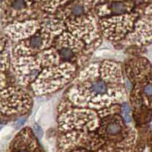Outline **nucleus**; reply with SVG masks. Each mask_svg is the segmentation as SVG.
Wrapping results in <instances>:
<instances>
[{"label":"nucleus","instance_id":"nucleus-1","mask_svg":"<svg viewBox=\"0 0 152 152\" xmlns=\"http://www.w3.org/2000/svg\"><path fill=\"white\" fill-rule=\"evenodd\" d=\"M99 66L98 63L91 64L80 73L78 83L69 92V101L72 105L100 110L126 101L120 65L107 60L103 62L100 69L105 79L102 75L100 77Z\"/></svg>","mask_w":152,"mask_h":152},{"label":"nucleus","instance_id":"nucleus-2","mask_svg":"<svg viewBox=\"0 0 152 152\" xmlns=\"http://www.w3.org/2000/svg\"><path fill=\"white\" fill-rule=\"evenodd\" d=\"M75 72V66L69 62H62L57 66L45 68L31 84V87L37 95L51 93L69 82Z\"/></svg>","mask_w":152,"mask_h":152},{"label":"nucleus","instance_id":"nucleus-3","mask_svg":"<svg viewBox=\"0 0 152 152\" xmlns=\"http://www.w3.org/2000/svg\"><path fill=\"white\" fill-rule=\"evenodd\" d=\"M37 5L36 2H0V17L2 22L7 24L34 20L38 15Z\"/></svg>","mask_w":152,"mask_h":152},{"label":"nucleus","instance_id":"nucleus-4","mask_svg":"<svg viewBox=\"0 0 152 152\" xmlns=\"http://www.w3.org/2000/svg\"><path fill=\"white\" fill-rule=\"evenodd\" d=\"M54 40L55 37L41 25V28L36 34L18 42L12 53L15 57L35 56L43 50L51 48Z\"/></svg>","mask_w":152,"mask_h":152},{"label":"nucleus","instance_id":"nucleus-5","mask_svg":"<svg viewBox=\"0 0 152 152\" xmlns=\"http://www.w3.org/2000/svg\"><path fill=\"white\" fill-rule=\"evenodd\" d=\"M133 132L123 121L120 114H113L101 118L97 128V135L103 140L120 142L126 139Z\"/></svg>","mask_w":152,"mask_h":152},{"label":"nucleus","instance_id":"nucleus-6","mask_svg":"<svg viewBox=\"0 0 152 152\" xmlns=\"http://www.w3.org/2000/svg\"><path fill=\"white\" fill-rule=\"evenodd\" d=\"M31 107V98L25 91L18 87H10L0 91V110L11 115L23 110L26 112Z\"/></svg>","mask_w":152,"mask_h":152},{"label":"nucleus","instance_id":"nucleus-7","mask_svg":"<svg viewBox=\"0 0 152 152\" xmlns=\"http://www.w3.org/2000/svg\"><path fill=\"white\" fill-rule=\"evenodd\" d=\"M139 18V13H128L110 18H101L99 23L100 26L111 27V31L104 35L110 40H119L126 37L132 31L135 21Z\"/></svg>","mask_w":152,"mask_h":152},{"label":"nucleus","instance_id":"nucleus-8","mask_svg":"<svg viewBox=\"0 0 152 152\" xmlns=\"http://www.w3.org/2000/svg\"><path fill=\"white\" fill-rule=\"evenodd\" d=\"M41 28L39 20H28L5 25V33L13 40H24L36 34Z\"/></svg>","mask_w":152,"mask_h":152},{"label":"nucleus","instance_id":"nucleus-9","mask_svg":"<svg viewBox=\"0 0 152 152\" xmlns=\"http://www.w3.org/2000/svg\"><path fill=\"white\" fill-rule=\"evenodd\" d=\"M96 5L97 15L105 17L107 15L118 16L130 13L134 8V2H104Z\"/></svg>","mask_w":152,"mask_h":152},{"label":"nucleus","instance_id":"nucleus-10","mask_svg":"<svg viewBox=\"0 0 152 152\" xmlns=\"http://www.w3.org/2000/svg\"><path fill=\"white\" fill-rule=\"evenodd\" d=\"M121 117L123 118L125 123H129L132 120V109L130 106L127 103L124 102L121 104V110H120Z\"/></svg>","mask_w":152,"mask_h":152},{"label":"nucleus","instance_id":"nucleus-11","mask_svg":"<svg viewBox=\"0 0 152 152\" xmlns=\"http://www.w3.org/2000/svg\"><path fill=\"white\" fill-rule=\"evenodd\" d=\"M9 61V54L6 53H0V72H4L9 69L10 65Z\"/></svg>","mask_w":152,"mask_h":152},{"label":"nucleus","instance_id":"nucleus-12","mask_svg":"<svg viewBox=\"0 0 152 152\" xmlns=\"http://www.w3.org/2000/svg\"><path fill=\"white\" fill-rule=\"evenodd\" d=\"M34 129H33V133H34L35 135H37V137L39 138H40L43 135V129L40 127L39 125L37 124H34Z\"/></svg>","mask_w":152,"mask_h":152},{"label":"nucleus","instance_id":"nucleus-13","mask_svg":"<svg viewBox=\"0 0 152 152\" xmlns=\"http://www.w3.org/2000/svg\"><path fill=\"white\" fill-rule=\"evenodd\" d=\"M6 85V76L4 72H0V91L3 90Z\"/></svg>","mask_w":152,"mask_h":152},{"label":"nucleus","instance_id":"nucleus-14","mask_svg":"<svg viewBox=\"0 0 152 152\" xmlns=\"http://www.w3.org/2000/svg\"><path fill=\"white\" fill-rule=\"evenodd\" d=\"M25 121H26V119H24V118H18L15 123V126L16 129H18L21 126H22L25 123Z\"/></svg>","mask_w":152,"mask_h":152},{"label":"nucleus","instance_id":"nucleus-15","mask_svg":"<svg viewBox=\"0 0 152 152\" xmlns=\"http://www.w3.org/2000/svg\"><path fill=\"white\" fill-rule=\"evenodd\" d=\"M18 152H29L28 150H25V149H21V150L18 151Z\"/></svg>","mask_w":152,"mask_h":152}]
</instances>
